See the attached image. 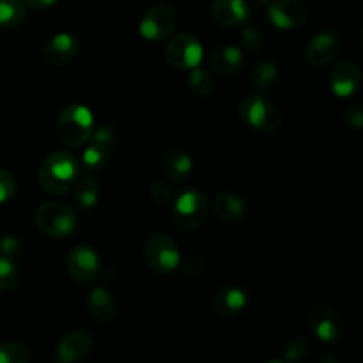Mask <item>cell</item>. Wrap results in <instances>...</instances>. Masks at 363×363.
Masks as SVG:
<instances>
[{
  "instance_id": "cell-1",
  "label": "cell",
  "mask_w": 363,
  "mask_h": 363,
  "mask_svg": "<svg viewBox=\"0 0 363 363\" xmlns=\"http://www.w3.org/2000/svg\"><path fill=\"white\" fill-rule=\"evenodd\" d=\"M80 177V162L67 151H55L43 162L39 183L50 195H64Z\"/></svg>"
},
{
  "instance_id": "cell-2",
  "label": "cell",
  "mask_w": 363,
  "mask_h": 363,
  "mask_svg": "<svg viewBox=\"0 0 363 363\" xmlns=\"http://www.w3.org/2000/svg\"><path fill=\"white\" fill-rule=\"evenodd\" d=\"M240 116L245 124L262 135H273L282 126V116L275 103L261 91L247 94L240 103Z\"/></svg>"
},
{
  "instance_id": "cell-3",
  "label": "cell",
  "mask_w": 363,
  "mask_h": 363,
  "mask_svg": "<svg viewBox=\"0 0 363 363\" xmlns=\"http://www.w3.org/2000/svg\"><path fill=\"white\" fill-rule=\"evenodd\" d=\"M94 130V116L85 105H69L57 121V137L67 147H80Z\"/></svg>"
},
{
  "instance_id": "cell-4",
  "label": "cell",
  "mask_w": 363,
  "mask_h": 363,
  "mask_svg": "<svg viewBox=\"0 0 363 363\" xmlns=\"http://www.w3.org/2000/svg\"><path fill=\"white\" fill-rule=\"evenodd\" d=\"M208 211V197L197 188H191V190H184L176 199L172 208V220L177 229L195 230L204 223Z\"/></svg>"
},
{
  "instance_id": "cell-5",
  "label": "cell",
  "mask_w": 363,
  "mask_h": 363,
  "mask_svg": "<svg viewBox=\"0 0 363 363\" xmlns=\"http://www.w3.org/2000/svg\"><path fill=\"white\" fill-rule=\"evenodd\" d=\"M35 225L52 238H66L77 229V213L62 202H46L35 211Z\"/></svg>"
},
{
  "instance_id": "cell-6",
  "label": "cell",
  "mask_w": 363,
  "mask_h": 363,
  "mask_svg": "<svg viewBox=\"0 0 363 363\" xmlns=\"http://www.w3.org/2000/svg\"><path fill=\"white\" fill-rule=\"evenodd\" d=\"M144 255L149 268L156 273H172L181 264L179 248L172 238L162 233L147 238L144 245Z\"/></svg>"
},
{
  "instance_id": "cell-7",
  "label": "cell",
  "mask_w": 363,
  "mask_h": 363,
  "mask_svg": "<svg viewBox=\"0 0 363 363\" xmlns=\"http://www.w3.org/2000/svg\"><path fill=\"white\" fill-rule=\"evenodd\" d=\"M204 48L195 35L181 32L170 38L165 46V60L176 69H194L201 66Z\"/></svg>"
},
{
  "instance_id": "cell-8",
  "label": "cell",
  "mask_w": 363,
  "mask_h": 363,
  "mask_svg": "<svg viewBox=\"0 0 363 363\" xmlns=\"http://www.w3.org/2000/svg\"><path fill=\"white\" fill-rule=\"evenodd\" d=\"M308 326H311L312 333L318 337L323 342H337L342 339L344 335V321L342 315L339 314L337 308L332 305L319 303L308 311L307 315Z\"/></svg>"
},
{
  "instance_id": "cell-9",
  "label": "cell",
  "mask_w": 363,
  "mask_h": 363,
  "mask_svg": "<svg viewBox=\"0 0 363 363\" xmlns=\"http://www.w3.org/2000/svg\"><path fill=\"white\" fill-rule=\"evenodd\" d=\"M176 27V11L169 4H156L142 16L138 32L145 41L158 43L169 38Z\"/></svg>"
},
{
  "instance_id": "cell-10",
  "label": "cell",
  "mask_w": 363,
  "mask_h": 363,
  "mask_svg": "<svg viewBox=\"0 0 363 363\" xmlns=\"http://www.w3.org/2000/svg\"><path fill=\"white\" fill-rule=\"evenodd\" d=\"M66 269L77 282L89 284L99 275V255L87 245H77L66 255Z\"/></svg>"
},
{
  "instance_id": "cell-11",
  "label": "cell",
  "mask_w": 363,
  "mask_h": 363,
  "mask_svg": "<svg viewBox=\"0 0 363 363\" xmlns=\"http://www.w3.org/2000/svg\"><path fill=\"white\" fill-rule=\"evenodd\" d=\"M340 52V39L333 32H318L305 48V59L312 67H325L335 60Z\"/></svg>"
},
{
  "instance_id": "cell-12",
  "label": "cell",
  "mask_w": 363,
  "mask_h": 363,
  "mask_svg": "<svg viewBox=\"0 0 363 363\" xmlns=\"http://www.w3.org/2000/svg\"><path fill=\"white\" fill-rule=\"evenodd\" d=\"M307 16V6L301 0H275L268 7V18L272 25L282 30L300 27Z\"/></svg>"
},
{
  "instance_id": "cell-13",
  "label": "cell",
  "mask_w": 363,
  "mask_h": 363,
  "mask_svg": "<svg viewBox=\"0 0 363 363\" xmlns=\"http://www.w3.org/2000/svg\"><path fill=\"white\" fill-rule=\"evenodd\" d=\"M211 16L222 27L236 28L250 21L252 9L247 0H215L211 6Z\"/></svg>"
},
{
  "instance_id": "cell-14",
  "label": "cell",
  "mask_w": 363,
  "mask_h": 363,
  "mask_svg": "<svg viewBox=\"0 0 363 363\" xmlns=\"http://www.w3.org/2000/svg\"><path fill=\"white\" fill-rule=\"evenodd\" d=\"M94 350V339L87 330H73L57 346V362H80Z\"/></svg>"
},
{
  "instance_id": "cell-15",
  "label": "cell",
  "mask_w": 363,
  "mask_h": 363,
  "mask_svg": "<svg viewBox=\"0 0 363 363\" xmlns=\"http://www.w3.org/2000/svg\"><path fill=\"white\" fill-rule=\"evenodd\" d=\"M362 85V71L353 60H342L330 73V89L339 98L357 94Z\"/></svg>"
},
{
  "instance_id": "cell-16",
  "label": "cell",
  "mask_w": 363,
  "mask_h": 363,
  "mask_svg": "<svg viewBox=\"0 0 363 363\" xmlns=\"http://www.w3.org/2000/svg\"><path fill=\"white\" fill-rule=\"evenodd\" d=\"M80 52V41L77 35L69 32H60L50 38L43 46V59L52 66H60V64L69 62L77 53Z\"/></svg>"
},
{
  "instance_id": "cell-17",
  "label": "cell",
  "mask_w": 363,
  "mask_h": 363,
  "mask_svg": "<svg viewBox=\"0 0 363 363\" xmlns=\"http://www.w3.org/2000/svg\"><path fill=\"white\" fill-rule=\"evenodd\" d=\"M211 303L216 314L223 318H234L247 308L248 294L241 287L223 286L215 291Z\"/></svg>"
},
{
  "instance_id": "cell-18",
  "label": "cell",
  "mask_w": 363,
  "mask_h": 363,
  "mask_svg": "<svg viewBox=\"0 0 363 363\" xmlns=\"http://www.w3.org/2000/svg\"><path fill=\"white\" fill-rule=\"evenodd\" d=\"M243 62V52H241L238 46L233 45L216 46V48L211 50L208 55V66L211 67L215 73L223 74V77H229V74H234L236 71H240Z\"/></svg>"
},
{
  "instance_id": "cell-19",
  "label": "cell",
  "mask_w": 363,
  "mask_h": 363,
  "mask_svg": "<svg viewBox=\"0 0 363 363\" xmlns=\"http://www.w3.org/2000/svg\"><path fill=\"white\" fill-rule=\"evenodd\" d=\"M162 170L172 183H183L194 170V160L184 149H170L162 160Z\"/></svg>"
},
{
  "instance_id": "cell-20",
  "label": "cell",
  "mask_w": 363,
  "mask_h": 363,
  "mask_svg": "<svg viewBox=\"0 0 363 363\" xmlns=\"http://www.w3.org/2000/svg\"><path fill=\"white\" fill-rule=\"evenodd\" d=\"M89 314L98 323H108L116 315L117 301L113 294L105 287H94L87 298Z\"/></svg>"
},
{
  "instance_id": "cell-21",
  "label": "cell",
  "mask_w": 363,
  "mask_h": 363,
  "mask_svg": "<svg viewBox=\"0 0 363 363\" xmlns=\"http://www.w3.org/2000/svg\"><path fill=\"white\" fill-rule=\"evenodd\" d=\"M213 209L222 222L236 223L243 218L247 206H245L243 199L234 191H222V194L216 195Z\"/></svg>"
},
{
  "instance_id": "cell-22",
  "label": "cell",
  "mask_w": 363,
  "mask_h": 363,
  "mask_svg": "<svg viewBox=\"0 0 363 363\" xmlns=\"http://www.w3.org/2000/svg\"><path fill=\"white\" fill-rule=\"evenodd\" d=\"M279 67L272 62V60H262V62L255 64L250 71V84L254 85L257 91H268L273 85L279 82Z\"/></svg>"
},
{
  "instance_id": "cell-23",
  "label": "cell",
  "mask_w": 363,
  "mask_h": 363,
  "mask_svg": "<svg viewBox=\"0 0 363 363\" xmlns=\"http://www.w3.org/2000/svg\"><path fill=\"white\" fill-rule=\"evenodd\" d=\"M74 188V201L80 208L92 209L98 204L99 199V184L92 177H78Z\"/></svg>"
},
{
  "instance_id": "cell-24",
  "label": "cell",
  "mask_w": 363,
  "mask_h": 363,
  "mask_svg": "<svg viewBox=\"0 0 363 363\" xmlns=\"http://www.w3.org/2000/svg\"><path fill=\"white\" fill-rule=\"evenodd\" d=\"M27 18L23 0H0V27H18Z\"/></svg>"
},
{
  "instance_id": "cell-25",
  "label": "cell",
  "mask_w": 363,
  "mask_h": 363,
  "mask_svg": "<svg viewBox=\"0 0 363 363\" xmlns=\"http://www.w3.org/2000/svg\"><path fill=\"white\" fill-rule=\"evenodd\" d=\"M190 71L191 73L190 78H188V85H190L191 92L197 96H202V98L213 94V91H215V78H213V74L208 69L199 66Z\"/></svg>"
},
{
  "instance_id": "cell-26",
  "label": "cell",
  "mask_w": 363,
  "mask_h": 363,
  "mask_svg": "<svg viewBox=\"0 0 363 363\" xmlns=\"http://www.w3.org/2000/svg\"><path fill=\"white\" fill-rule=\"evenodd\" d=\"M110 151L112 149H106L103 145L92 144L82 152V165L89 170H101L108 165L110 162Z\"/></svg>"
},
{
  "instance_id": "cell-27",
  "label": "cell",
  "mask_w": 363,
  "mask_h": 363,
  "mask_svg": "<svg viewBox=\"0 0 363 363\" xmlns=\"http://www.w3.org/2000/svg\"><path fill=\"white\" fill-rule=\"evenodd\" d=\"M30 360V351L20 342L0 344V363H27Z\"/></svg>"
},
{
  "instance_id": "cell-28",
  "label": "cell",
  "mask_w": 363,
  "mask_h": 363,
  "mask_svg": "<svg viewBox=\"0 0 363 363\" xmlns=\"http://www.w3.org/2000/svg\"><path fill=\"white\" fill-rule=\"evenodd\" d=\"M20 282V269L13 259L0 255V291H9Z\"/></svg>"
},
{
  "instance_id": "cell-29",
  "label": "cell",
  "mask_w": 363,
  "mask_h": 363,
  "mask_svg": "<svg viewBox=\"0 0 363 363\" xmlns=\"http://www.w3.org/2000/svg\"><path fill=\"white\" fill-rule=\"evenodd\" d=\"M308 344L301 337H294L284 347V362H298L307 357Z\"/></svg>"
},
{
  "instance_id": "cell-30",
  "label": "cell",
  "mask_w": 363,
  "mask_h": 363,
  "mask_svg": "<svg viewBox=\"0 0 363 363\" xmlns=\"http://www.w3.org/2000/svg\"><path fill=\"white\" fill-rule=\"evenodd\" d=\"M16 194V181L13 174L6 169H0V204L11 201Z\"/></svg>"
},
{
  "instance_id": "cell-31",
  "label": "cell",
  "mask_w": 363,
  "mask_h": 363,
  "mask_svg": "<svg viewBox=\"0 0 363 363\" xmlns=\"http://www.w3.org/2000/svg\"><path fill=\"white\" fill-rule=\"evenodd\" d=\"M151 199L158 204H167L174 199V190L169 181H156L151 186Z\"/></svg>"
},
{
  "instance_id": "cell-32",
  "label": "cell",
  "mask_w": 363,
  "mask_h": 363,
  "mask_svg": "<svg viewBox=\"0 0 363 363\" xmlns=\"http://www.w3.org/2000/svg\"><path fill=\"white\" fill-rule=\"evenodd\" d=\"M89 140H91L92 144H98L106 149H112L113 144H116V133H113L112 128L103 126V128H98V130H92Z\"/></svg>"
},
{
  "instance_id": "cell-33",
  "label": "cell",
  "mask_w": 363,
  "mask_h": 363,
  "mask_svg": "<svg viewBox=\"0 0 363 363\" xmlns=\"http://www.w3.org/2000/svg\"><path fill=\"white\" fill-rule=\"evenodd\" d=\"M241 39H243L245 46L252 52H257V50L262 48L264 45V39H262L261 32L257 28H252V27H245L243 32H241Z\"/></svg>"
},
{
  "instance_id": "cell-34",
  "label": "cell",
  "mask_w": 363,
  "mask_h": 363,
  "mask_svg": "<svg viewBox=\"0 0 363 363\" xmlns=\"http://www.w3.org/2000/svg\"><path fill=\"white\" fill-rule=\"evenodd\" d=\"M21 254V243L18 238L14 236H6L0 241V255L7 259H13L16 255Z\"/></svg>"
},
{
  "instance_id": "cell-35",
  "label": "cell",
  "mask_w": 363,
  "mask_h": 363,
  "mask_svg": "<svg viewBox=\"0 0 363 363\" xmlns=\"http://www.w3.org/2000/svg\"><path fill=\"white\" fill-rule=\"evenodd\" d=\"M344 123L351 130H360L363 126V112L360 105H353L344 112Z\"/></svg>"
},
{
  "instance_id": "cell-36",
  "label": "cell",
  "mask_w": 363,
  "mask_h": 363,
  "mask_svg": "<svg viewBox=\"0 0 363 363\" xmlns=\"http://www.w3.org/2000/svg\"><path fill=\"white\" fill-rule=\"evenodd\" d=\"M57 0H23V4L30 9H46V7H52Z\"/></svg>"
},
{
  "instance_id": "cell-37",
  "label": "cell",
  "mask_w": 363,
  "mask_h": 363,
  "mask_svg": "<svg viewBox=\"0 0 363 363\" xmlns=\"http://www.w3.org/2000/svg\"><path fill=\"white\" fill-rule=\"evenodd\" d=\"M250 2L259 4V6H262V4H269V0H250Z\"/></svg>"
}]
</instances>
